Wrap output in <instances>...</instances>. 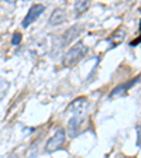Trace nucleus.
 Segmentation results:
<instances>
[{
    "instance_id": "obj_1",
    "label": "nucleus",
    "mask_w": 141,
    "mask_h": 158,
    "mask_svg": "<svg viewBox=\"0 0 141 158\" xmlns=\"http://www.w3.org/2000/svg\"><path fill=\"white\" fill-rule=\"evenodd\" d=\"M86 52H88V47L83 43L75 44V45H73L72 48H69L68 51H66V54L64 55L62 65L65 66V68H72V66H75L76 64L86 55Z\"/></svg>"
},
{
    "instance_id": "obj_2",
    "label": "nucleus",
    "mask_w": 141,
    "mask_h": 158,
    "mask_svg": "<svg viewBox=\"0 0 141 158\" xmlns=\"http://www.w3.org/2000/svg\"><path fill=\"white\" fill-rule=\"evenodd\" d=\"M65 138H66V131L64 128H58V130L52 134V137L47 141L45 148H44L45 152L47 154H51V152L59 150V148L64 145V143H65Z\"/></svg>"
},
{
    "instance_id": "obj_3",
    "label": "nucleus",
    "mask_w": 141,
    "mask_h": 158,
    "mask_svg": "<svg viewBox=\"0 0 141 158\" xmlns=\"http://www.w3.org/2000/svg\"><path fill=\"white\" fill-rule=\"evenodd\" d=\"M83 30H85V26H83V24H73V26L69 27L65 33L62 34V47L69 45L73 40H76L83 33Z\"/></svg>"
},
{
    "instance_id": "obj_4",
    "label": "nucleus",
    "mask_w": 141,
    "mask_h": 158,
    "mask_svg": "<svg viewBox=\"0 0 141 158\" xmlns=\"http://www.w3.org/2000/svg\"><path fill=\"white\" fill-rule=\"evenodd\" d=\"M44 11H45V6H44V4H34V6L30 7L28 13L26 14L23 23H21L23 28H27L30 24H33L34 21H35V20L44 13Z\"/></svg>"
},
{
    "instance_id": "obj_5",
    "label": "nucleus",
    "mask_w": 141,
    "mask_h": 158,
    "mask_svg": "<svg viewBox=\"0 0 141 158\" xmlns=\"http://www.w3.org/2000/svg\"><path fill=\"white\" fill-rule=\"evenodd\" d=\"M83 114H73L68 122V135L71 138H75L81 131V127L83 124Z\"/></svg>"
},
{
    "instance_id": "obj_6",
    "label": "nucleus",
    "mask_w": 141,
    "mask_h": 158,
    "mask_svg": "<svg viewBox=\"0 0 141 158\" xmlns=\"http://www.w3.org/2000/svg\"><path fill=\"white\" fill-rule=\"evenodd\" d=\"M140 81V76H137V78H134V79H131L130 82H127V83H122V85H118V86H116L114 89H113L112 92H110V95H109V98L110 99H113V98H118V96H123L124 93H127V90L130 88H131L133 85H135V83Z\"/></svg>"
},
{
    "instance_id": "obj_7",
    "label": "nucleus",
    "mask_w": 141,
    "mask_h": 158,
    "mask_svg": "<svg viewBox=\"0 0 141 158\" xmlns=\"http://www.w3.org/2000/svg\"><path fill=\"white\" fill-rule=\"evenodd\" d=\"M88 105L89 103H88V99L86 98H78L68 106V110L69 112H73L75 114H82L83 110L88 107Z\"/></svg>"
},
{
    "instance_id": "obj_8",
    "label": "nucleus",
    "mask_w": 141,
    "mask_h": 158,
    "mask_svg": "<svg viewBox=\"0 0 141 158\" xmlns=\"http://www.w3.org/2000/svg\"><path fill=\"white\" fill-rule=\"evenodd\" d=\"M66 19V13L64 9H55L51 13V16H49V24L51 26H59V24H62L64 21H65Z\"/></svg>"
},
{
    "instance_id": "obj_9",
    "label": "nucleus",
    "mask_w": 141,
    "mask_h": 158,
    "mask_svg": "<svg viewBox=\"0 0 141 158\" xmlns=\"http://www.w3.org/2000/svg\"><path fill=\"white\" fill-rule=\"evenodd\" d=\"M89 7V2L88 0H82V2H75L73 4V9H75V14L79 16V14H82L86 9Z\"/></svg>"
},
{
    "instance_id": "obj_10",
    "label": "nucleus",
    "mask_w": 141,
    "mask_h": 158,
    "mask_svg": "<svg viewBox=\"0 0 141 158\" xmlns=\"http://www.w3.org/2000/svg\"><path fill=\"white\" fill-rule=\"evenodd\" d=\"M9 86H10V83L7 82V81H4V79H0V98H3V96L6 95Z\"/></svg>"
},
{
    "instance_id": "obj_11",
    "label": "nucleus",
    "mask_w": 141,
    "mask_h": 158,
    "mask_svg": "<svg viewBox=\"0 0 141 158\" xmlns=\"http://www.w3.org/2000/svg\"><path fill=\"white\" fill-rule=\"evenodd\" d=\"M37 148H38V141H35L28 150V154H27V158H35L37 155Z\"/></svg>"
},
{
    "instance_id": "obj_12",
    "label": "nucleus",
    "mask_w": 141,
    "mask_h": 158,
    "mask_svg": "<svg viewBox=\"0 0 141 158\" xmlns=\"http://www.w3.org/2000/svg\"><path fill=\"white\" fill-rule=\"evenodd\" d=\"M21 38H23V35L20 33H14L13 34V37H11V45H19L20 43H21Z\"/></svg>"
},
{
    "instance_id": "obj_13",
    "label": "nucleus",
    "mask_w": 141,
    "mask_h": 158,
    "mask_svg": "<svg viewBox=\"0 0 141 158\" xmlns=\"http://www.w3.org/2000/svg\"><path fill=\"white\" fill-rule=\"evenodd\" d=\"M140 131H141L140 126H137V147H140Z\"/></svg>"
},
{
    "instance_id": "obj_14",
    "label": "nucleus",
    "mask_w": 141,
    "mask_h": 158,
    "mask_svg": "<svg viewBox=\"0 0 141 158\" xmlns=\"http://www.w3.org/2000/svg\"><path fill=\"white\" fill-rule=\"evenodd\" d=\"M138 43H140V38H137V40H135V41H133V43L130 44V45H131V47H134V45H137Z\"/></svg>"
},
{
    "instance_id": "obj_15",
    "label": "nucleus",
    "mask_w": 141,
    "mask_h": 158,
    "mask_svg": "<svg viewBox=\"0 0 141 158\" xmlns=\"http://www.w3.org/2000/svg\"><path fill=\"white\" fill-rule=\"evenodd\" d=\"M10 158H17V155H11V157H10Z\"/></svg>"
}]
</instances>
